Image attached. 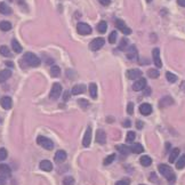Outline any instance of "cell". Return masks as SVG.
<instances>
[{"label":"cell","mask_w":185,"mask_h":185,"mask_svg":"<svg viewBox=\"0 0 185 185\" xmlns=\"http://www.w3.org/2000/svg\"><path fill=\"white\" fill-rule=\"evenodd\" d=\"M159 172H160V174H161L163 177H165L168 182L172 183L175 182L176 179V176L175 174H174V172H172V169L169 167V166L167 165H163V163H161V165H159Z\"/></svg>","instance_id":"1"},{"label":"cell","mask_w":185,"mask_h":185,"mask_svg":"<svg viewBox=\"0 0 185 185\" xmlns=\"http://www.w3.org/2000/svg\"><path fill=\"white\" fill-rule=\"evenodd\" d=\"M24 61L29 64L30 66H33V68H37V66L40 65V58L37 55H34L33 53H25L24 54Z\"/></svg>","instance_id":"2"},{"label":"cell","mask_w":185,"mask_h":185,"mask_svg":"<svg viewBox=\"0 0 185 185\" xmlns=\"http://www.w3.org/2000/svg\"><path fill=\"white\" fill-rule=\"evenodd\" d=\"M37 143L46 150H53L54 149V143L52 142V139L47 138V137H43V136H39V137L37 138Z\"/></svg>","instance_id":"3"},{"label":"cell","mask_w":185,"mask_h":185,"mask_svg":"<svg viewBox=\"0 0 185 185\" xmlns=\"http://www.w3.org/2000/svg\"><path fill=\"white\" fill-rule=\"evenodd\" d=\"M62 94V85L58 82H55L52 87L50 90V98L52 99H57Z\"/></svg>","instance_id":"4"},{"label":"cell","mask_w":185,"mask_h":185,"mask_svg":"<svg viewBox=\"0 0 185 185\" xmlns=\"http://www.w3.org/2000/svg\"><path fill=\"white\" fill-rule=\"evenodd\" d=\"M77 30H78V33L81 34V36H87V34L92 33V28L86 23H78Z\"/></svg>","instance_id":"5"},{"label":"cell","mask_w":185,"mask_h":185,"mask_svg":"<svg viewBox=\"0 0 185 185\" xmlns=\"http://www.w3.org/2000/svg\"><path fill=\"white\" fill-rule=\"evenodd\" d=\"M104 43H105L104 38H96V39H94L92 42L89 43V47L92 50H98L104 46Z\"/></svg>","instance_id":"6"},{"label":"cell","mask_w":185,"mask_h":185,"mask_svg":"<svg viewBox=\"0 0 185 185\" xmlns=\"http://www.w3.org/2000/svg\"><path fill=\"white\" fill-rule=\"evenodd\" d=\"M116 27L118 28V29H119V30L121 31L123 34H126V36L132 33V30H130V29H129V28L126 25L125 22H123L122 20H117L116 21Z\"/></svg>","instance_id":"7"},{"label":"cell","mask_w":185,"mask_h":185,"mask_svg":"<svg viewBox=\"0 0 185 185\" xmlns=\"http://www.w3.org/2000/svg\"><path fill=\"white\" fill-rule=\"evenodd\" d=\"M142 77V71L138 69H132V70H128L127 71V78L130 80H135V79H138Z\"/></svg>","instance_id":"8"},{"label":"cell","mask_w":185,"mask_h":185,"mask_svg":"<svg viewBox=\"0 0 185 185\" xmlns=\"http://www.w3.org/2000/svg\"><path fill=\"white\" fill-rule=\"evenodd\" d=\"M0 105L2 106V109L9 110L13 106V101H12L9 96H3L2 98L0 99Z\"/></svg>","instance_id":"9"},{"label":"cell","mask_w":185,"mask_h":185,"mask_svg":"<svg viewBox=\"0 0 185 185\" xmlns=\"http://www.w3.org/2000/svg\"><path fill=\"white\" fill-rule=\"evenodd\" d=\"M146 87V79L144 78H139L137 81H135V83L132 85V89L135 92H139V90H143Z\"/></svg>","instance_id":"10"},{"label":"cell","mask_w":185,"mask_h":185,"mask_svg":"<svg viewBox=\"0 0 185 185\" xmlns=\"http://www.w3.org/2000/svg\"><path fill=\"white\" fill-rule=\"evenodd\" d=\"M152 56H153V62H154V65L157 68H161L162 66V62L161 58H160V50L158 48H154L152 50Z\"/></svg>","instance_id":"11"},{"label":"cell","mask_w":185,"mask_h":185,"mask_svg":"<svg viewBox=\"0 0 185 185\" xmlns=\"http://www.w3.org/2000/svg\"><path fill=\"white\" fill-rule=\"evenodd\" d=\"M139 112L142 113L143 116H150L152 113V106L148 103H143L139 106Z\"/></svg>","instance_id":"12"},{"label":"cell","mask_w":185,"mask_h":185,"mask_svg":"<svg viewBox=\"0 0 185 185\" xmlns=\"http://www.w3.org/2000/svg\"><path fill=\"white\" fill-rule=\"evenodd\" d=\"M92 142V128L88 127L86 130V134H85V137H83V141H82V145L85 148H88Z\"/></svg>","instance_id":"13"},{"label":"cell","mask_w":185,"mask_h":185,"mask_svg":"<svg viewBox=\"0 0 185 185\" xmlns=\"http://www.w3.org/2000/svg\"><path fill=\"white\" fill-rule=\"evenodd\" d=\"M96 141L99 144H104L106 142V134L103 129H98L97 130V132H96Z\"/></svg>","instance_id":"14"},{"label":"cell","mask_w":185,"mask_h":185,"mask_svg":"<svg viewBox=\"0 0 185 185\" xmlns=\"http://www.w3.org/2000/svg\"><path fill=\"white\" fill-rule=\"evenodd\" d=\"M39 166H40V169L43 170V172H52L53 170V165L48 160H42V161L40 162Z\"/></svg>","instance_id":"15"},{"label":"cell","mask_w":185,"mask_h":185,"mask_svg":"<svg viewBox=\"0 0 185 185\" xmlns=\"http://www.w3.org/2000/svg\"><path fill=\"white\" fill-rule=\"evenodd\" d=\"M66 159V152L63 151V150H58L56 153H55V161L57 163H61V162L65 161Z\"/></svg>","instance_id":"16"},{"label":"cell","mask_w":185,"mask_h":185,"mask_svg":"<svg viewBox=\"0 0 185 185\" xmlns=\"http://www.w3.org/2000/svg\"><path fill=\"white\" fill-rule=\"evenodd\" d=\"M127 57L129 60H136L137 58V49L135 46H130L127 52Z\"/></svg>","instance_id":"17"},{"label":"cell","mask_w":185,"mask_h":185,"mask_svg":"<svg viewBox=\"0 0 185 185\" xmlns=\"http://www.w3.org/2000/svg\"><path fill=\"white\" fill-rule=\"evenodd\" d=\"M12 76V71L10 70H2L0 71V83L5 82L6 80H8Z\"/></svg>","instance_id":"18"},{"label":"cell","mask_w":185,"mask_h":185,"mask_svg":"<svg viewBox=\"0 0 185 185\" xmlns=\"http://www.w3.org/2000/svg\"><path fill=\"white\" fill-rule=\"evenodd\" d=\"M86 86L85 85H77L72 88V94L73 95H79V94H83V92H86Z\"/></svg>","instance_id":"19"},{"label":"cell","mask_w":185,"mask_h":185,"mask_svg":"<svg viewBox=\"0 0 185 185\" xmlns=\"http://www.w3.org/2000/svg\"><path fill=\"white\" fill-rule=\"evenodd\" d=\"M144 151V148L142 146V144H139V143H136V144H132L130 146V152L132 153H136V154H138V153H142Z\"/></svg>","instance_id":"20"},{"label":"cell","mask_w":185,"mask_h":185,"mask_svg":"<svg viewBox=\"0 0 185 185\" xmlns=\"http://www.w3.org/2000/svg\"><path fill=\"white\" fill-rule=\"evenodd\" d=\"M12 13V9L8 5H6V2H0V14L2 15H9Z\"/></svg>","instance_id":"21"},{"label":"cell","mask_w":185,"mask_h":185,"mask_svg":"<svg viewBox=\"0 0 185 185\" xmlns=\"http://www.w3.org/2000/svg\"><path fill=\"white\" fill-rule=\"evenodd\" d=\"M139 162H141V165L144 166V167H149V166H151V163H152V159L150 158L149 155H143V157H141V159H139Z\"/></svg>","instance_id":"22"},{"label":"cell","mask_w":185,"mask_h":185,"mask_svg":"<svg viewBox=\"0 0 185 185\" xmlns=\"http://www.w3.org/2000/svg\"><path fill=\"white\" fill-rule=\"evenodd\" d=\"M10 172H12V170H10L9 166L5 165V163H0V175L8 176Z\"/></svg>","instance_id":"23"},{"label":"cell","mask_w":185,"mask_h":185,"mask_svg":"<svg viewBox=\"0 0 185 185\" xmlns=\"http://www.w3.org/2000/svg\"><path fill=\"white\" fill-rule=\"evenodd\" d=\"M12 48H13L14 52L17 53V54H20L21 52H22V46H21L20 42H18L16 39L12 40Z\"/></svg>","instance_id":"24"},{"label":"cell","mask_w":185,"mask_h":185,"mask_svg":"<svg viewBox=\"0 0 185 185\" xmlns=\"http://www.w3.org/2000/svg\"><path fill=\"white\" fill-rule=\"evenodd\" d=\"M178 155H179V149L175 148V149H174V150L172 151L170 155H169V162H170V163H172V162H175L176 159L178 158Z\"/></svg>","instance_id":"25"},{"label":"cell","mask_w":185,"mask_h":185,"mask_svg":"<svg viewBox=\"0 0 185 185\" xmlns=\"http://www.w3.org/2000/svg\"><path fill=\"white\" fill-rule=\"evenodd\" d=\"M12 29V24L8 22V21H2V22H0V30L1 31H9Z\"/></svg>","instance_id":"26"},{"label":"cell","mask_w":185,"mask_h":185,"mask_svg":"<svg viewBox=\"0 0 185 185\" xmlns=\"http://www.w3.org/2000/svg\"><path fill=\"white\" fill-rule=\"evenodd\" d=\"M60 74H61L60 68H58L57 65L52 66V69H50V76L53 77V78H57V77H60Z\"/></svg>","instance_id":"27"},{"label":"cell","mask_w":185,"mask_h":185,"mask_svg":"<svg viewBox=\"0 0 185 185\" xmlns=\"http://www.w3.org/2000/svg\"><path fill=\"white\" fill-rule=\"evenodd\" d=\"M89 92L92 98H96L97 97V86H96V83L92 82L89 85Z\"/></svg>","instance_id":"28"},{"label":"cell","mask_w":185,"mask_h":185,"mask_svg":"<svg viewBox=\"0 0 185 185\" xmlns=\"http://www.w3.org/2000/svg\"><path fill=\"white\" fill-rule=\"evenodd\" d=\"M117 150L123 155L129 154V152H130V148H128V146H126V145H118L117 146Z\"/></svg>","instance_id":"29"},{"label":"cell","mask_w":185,"mask_h":185,"mask_svg":"<svg viewBox=\"0 0 185 185\" xmlns=\"http://www.w3.org/2000/svg\"><path fill=\"white\" fill-rule=\"evenodd\" d=\"M97 30H98L99 33H105L106 30H108V24H106V22H104V21L99 22L98 25H97Z\"/></svg>","instance_id":"30"},{"label":"cell","mask_w":185,"mask_h":185,"mask_svg":"<svg viewBox=\"0 0 185 185\" xmlns=\"http://www.w3.org/2000/svg\"><path fill=\"white\" fill-rule=\"evenodd\" d=\"M185 167V154H183L182 157H179L178 161L176 163V168L177 169H183Z\"/></svg>","instance_id":"31"},{"label":"cell","mask_w":185,"mask_h":185,"mask_svg":"<svg viewBox=\"0 0 185 185\" xmlns=\"http://www.w3.org/2000/svg\"><path fill=\"white\" fill-rule=\"evenodd\" d=\"M166 78H167V80H168L169 82H172V83H174V82H176L177 81V77L174 74V73H172V72H167L166 73Z\"/></svg>","instance_id":"32"},{"label":"cell","mask_w":185,"mask_h":185,"mask_svg":"<svg viewBox=\"0 0 185 185\" xmlns=\"http://www.w3.org/2000/svg\"><path fill=\"white\" fill-rule=\"evenodd\" d=\"M0 54L2 56H10V50L7 46H0Z\"/></svg>","instance_id":"33"},{"label":"cell","mask_w":185,"mask_h":185,"mask_svg":"<svg viewBox=\"0 0 185 185\" xmlns=\"http://www.w3.org/2000/svg\"><path fill=\"white\" fill-rule=\"evenodd\" d=\"M148 74H149L150 78H152V79H155V78H158L160 73H159L158 70H155V69H150L149 71H148Z\"/></svg>","instance_id":"34"},{"label":"cell","mask_w":185,"mask_h":185,"mask_svg":"<svg viewBox=\"0 0 185 185\" xmlns=\"http://www.w3.org/2000/svg\"><path fill=\"white\" fill-rule=\"evenodd\" d=\"M117 38H118L117 31H113V32H111V33H110V36H109V42L110 43H114L117 41Z\"/></svg>","instance_id":"35"},{"label":"cell","mask_w":185,"mask_h":185,"mask_svg":"<svg viewBox=\"0 0 185 185\" xmlns=\"http://www.w3.org/2000/svg\"><path fill=\"white\" fill-rule=\"evenodd\" d=\"M63 184L64 185H74V179L71 176H68L65 178L63 179Z\"/></svg>","instance_id":"36"},{"label":"cell","mask_w":185,"mask_h":185,"mask_svg":"<svg viewBox=\"0 0 185 185\" xmlns=\"http://www.w3.org/2000/svg\"><path fill=\"white\" fill-rule=\"evenodd\" d=\"M135 137H136V135H135V132H127V142L128 143H132L134 142V139H135Z\"/></svg>","instance_id":"37"},{"label":"cell","mask_w":185,"mask_h":185,"mask_svg":"<svg viewBox=\"0 0 185 185\" xmlns=\"http://www.w3.org/2000/svg\"><path fill=\"white\" fill-rule=\"evenodd\" d=\"M114 159H116V154H111V155H109V157H108V158H106L105 160H104V165H105V166H109L110 163H112Z\"/></svg>","instance_id":"38"},{"label":"cell","mask_w":185,"mask_h":185,"mask_svg":"<svg viewBox=\"0 0 185 185\" xmlns=\"http://www.w3.org/2000/svg\"><path fill=\"white\" fill-rule=\"evenodd\" d=\"M127 46H128V40L126 39V38H123V39L121 40L120 45H119V49L120 50H125L126 48H127Z\"/></svg>","instance_id":"39"},{"label":"cell","mask_w":185,"mask_h":185,"mask_svg":"<svg viewBox=\"0 0 185 185\" xmlns=\"http://www.w3.org/2000/svg\"><path fill=\"white\" fill-rule=\"evenodd\" d=\"M7 155H8L7 150L3 149V148H1V149H0V161H3V160L7 158Z\"/></svg>","instance_id":"40"},{"label":"cell","mask_w":185,"mask_h":185,"mask_svg":"<svg viewBox=\"0 0 185 185\" xmlns=\"http://www.w3.org/2000/svg\"><path fill=\"white\" fill-rule=\"evenodd\" d=\"M127 112L128 114H132L134 113V103H128V106H127Z\"/></svg>","instance_id":"41"},{"label":"cell","mask_w":185,"mask_h":185,"mask_svg":"<svg viewBox=\"0 0 185 185\" xmlns=\"http://www.w3.org/2000/svg\"><path fill=\"white\" fill-rule=\"evenodd\" d=\"M116 185H129V181H128V179H122V181L117 182Z\"/></svg>","instance_id":"42"},{"label":"cell","mask_w":185,"mask_h":185,"mask_svg":"<svg viewBox=\"0 0 185 185\" xmlns=\"http://www.w3.org/2000/svg\"><path fill=\"white\" fill-rule=\"evenodd\" d=\"M99 3L103 5V6H109L110 2H111V0H98Z\"/></svg>","instance_id":"43"},{"label":"cell","mask_w":185,"mask_h":185,"mask_svg":"<svg viewBox=\"0 0 185 185\" xmlns=\"http://www.w3.org/2000/svg\"><path fill=\"white\" fill-rule=\"evenodd\" d=\"M69 96H70V92H64V96H63V99L66 102V101L69 99Z\"/></svg>","instance_id":"44"},{"label":"cell","mask_w":185,"mask_h":185,"mask_svg":"<svg viewBox=\"0 0 185 185\" xmlns=\"http://www.w3.org/2000/svg\"><path fill=\"white\" fill-rule=\"evenodd\" d=\"M79 104H81V105H82L83 108L88 105V103H87V101H85V99H80V101H79Z\"/></svg>","instance_id":"45"},{"label":"cell","mask_w":185,"mask_h":185,"mask_svg":"<svg viewBox=\"0 0 185 185\" xmlns=\"http://www.w3.org/2000/svg\"><path fill=\"white\" fill-rule=\"evenodd\" d=\"M6 184V179L3 178L2 176H0V185H5Z\"/></svg>","instance_id":"46"},{"label":"cell","mask_w":185,"mask_h":185,"mask_svg":"<svg viewBox=\"0 0 185 185\" xmlns=\"http://www.w3.org/2000/svg\"><path fill=\"white\" fill-rule=\"evenodd\" d=\"M177 2H178L179 6L185 7V0H177Z\"/></svg>","instance_id":"47"},{"label":"cell","mask_w":185,"mask_h":185,"mask_svg":"<svg viewBox=\"0 0 185 185\" xmlns=\"http://www.w3.org/2000/svg\"><path fill=\"white\" fill-rule=\"evenodd\" d=\"M123 126H125V127H129V126H130V121H129V120H126L125 122H123Z\"/></svg>","instance_id":"48"},{"label":"cell","mask_w":185,"mask_h":185,"mask_svg":"<svg viewBox=\"0 0 185 185\" xmlns=\"http://www.w3.org/2000/svg\"><path fill=\"white\" fill-rule=\"evenodd\" d=\"M136 126H137V128H138V129H141L143 127V123L141 122V121H138V122L136 123Z\"/></svg>","instance_id":"49"},{"label":"cell","mask_w":185,"mask_h":185,"mask_svg":"<svg viewBox=\"0 0 185 185\" xmlns=\"http://www.w3.org/2000/svg\"><path fill=\"white\" fill-rule=\"evenodd\" d=\"M6 65H7V66H9V68H13L14 64H13L12 62H6Z\"/></svg>","instance_id":"50"},{"label":"cell","mask_w":185,"mask_h":185,"mask_svg":"<svg viewBox=\"0 0 185 185\" xmlns=\"http://www.w3.org/2000/svg\"><path fill=\"white\" fill-rule=\"evenodd\" d=\"M146 1H148V2H151V1H152V0H146Z\"/></svg>","instance_id":"51"},{"label":"cell","mask_w":185,"mask_h":185,"mask_svg":"<svg viewBox=\"0 0 185 185\" xmlns=\"http://www.w3.org/2000/svg\"><path fill=\"white\" fill-rule=\"evenodd\" d=\"M141 185H143V184H141Z\"/></svg>","instance_id":"52"}]
</instances>
